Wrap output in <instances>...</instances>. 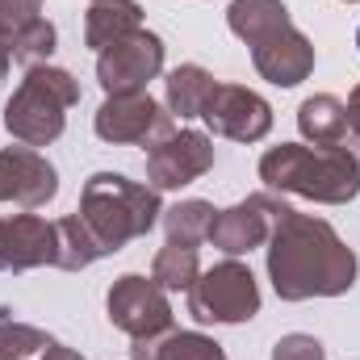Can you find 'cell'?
<instances>
[{"instance_id":"1","label":"cell","mask_w":360,"mask_h":360,"mask_svg":"<svg viewBox=\"0 0 360 360\" xmlns=\"http://www.w3.org/2000/svg\"><path fill=\"white\" fill-rule=\"evenodd\" d=\"M269 281L281 302H310V297H344L356 285L360 260L340 239L327 218L302 214L289 201L276 205L269 231Z\"/></svg>"},{"instance_id":"2","label":"cell","mask_w":360,"mask_h":360,"mask_svg":"<svg viewBox=\"0 0 360 360\" xmlns=\"http://www.w3.org/2000/svg\"><path fill=\"white\" fill-rule=\"evenodd\" d=\"M226 25L239 42H248L252 68L276 89H297L314 72V46L293 25L285 0H231Z\"/></svg>"},{"instance_id":"3","label":"cell","mask_w":360,"mask_h":360,"mask_svg":"<svg viewBox=\"0 0 360 360\" xmlns=\"http://www.w3.org/2000/svg\"><path fill=\"white\" fill-rule=\"evenodd\" d=\"M260 180L272 193L306 197L319 205H348L360 197V160L340 147H310V143H281L260 155Z\"/></svg>"},{"instance_id":"4","label":"cell","mask_w":360,"mask_h":360,"mask_svg":"<svg viewBox=\"0 0 360 360\" xmlns=\"http://www.w3.org/2000/svg\"><path fill=\"white\" fill-rule=\"evenodd\" d=\"M84 226L92 231V239L101 243L105 256L122 252L126 243L143 239L155 231L164 201L151 184L122 176V172H92L80 188V210Z\"/></svg>"},{"instance_id":"5","label":"cell","mask_w":360,"mask_h":360,"mask_svg":"<svg viewBox=\"0 0 360 360\" xmlns=\"http://www.w3.org/2000/svg\"><path fill=\"white\" fill-rule=\"evenodd\" d=\"M76 101H80V80L72 72L51 68V63L25 68L17 92L4 105V130L21 147H51L63 134L68 109Z\"/></svg>"},{"instance_id":"6","label":"cell","mask_w":360,"mask_h":360,"mask_svg":"<svg viewBox=\"0 0 360 360\" xmlns=\"http://www.w3.org/2000/svg\"><path fill=\"white\" fill-rule=\"evenodd\" d=\"M188 314L201 327H239L260 314V285L248 264L222 260L205 269L188 289Z\"/></svg>"},{"instance_id":"7","label":"cell","mask_w":360,"mask_h":360,"mask_svg":"<svg viewBox=\"0 0 360 360\" xmlns=\"http://www.w3.org/2000/svg\"><path fill=\"white\" fill-rule=\"evenodd\" d=\"M92 130L101 143H113V147H155L176 130V117L151 92H126V96L101 101Z\"/></svg>"},{"instance_id":"8","label":"cell","mask_w":360,"mask_h":360,"mask_svg":"<svg viewBox=\"0 0 360 360\" xmlns=\"http://www.w3.org/2000/svg\"><path fill=\"white\" fill-rule=\"evenodd\" d=\"M105 310H109V323L117 331H126L130 340H155V335L172 331V302L155 276H139V272L117 276L109 285Z\"/></svg>"},{"instance_id":"9","label":"cell","mask_w":360,"mask_h":360,"mask_svg":"<svg viewBox=\"0 0 360 360\" xmlns=\"http://www.w3.org/2000/svg\"><path fill=\"white\" fill-rule=\"evenodd\" d=\"M164 72V38L151 30H134L96 55V84L105 96L147 92V84Z\"/></svg>"},{"instance_id":"10","label":"cell","mask_w":360,"mask_h":360,"mask_svg":"<svg viewBox=\"0 0 360 360\" xmlns=\"http://www.w3.org/2000/svg\"><path fill=\"white\" fill-rule=\"evenodd\" d=\"M214 168V139L201 130H172L155 147H147V184L155 193H172Z\"/></svg>"},{"instance_id":"11","label":"cell","mask_w":360,"mask_h":360,"mask_svg":"<svg viewBox=\"0 0 360 360\" xmlns=\"http://www.w3.org/2000/svg\"><path fill=\"white\" fill-rule=\"evenodd\" d=\"M210 134L231 139V143H260L272 130V105L256 89L243 84H218L201 109Z\"/></svg>"},{"instance_id":"12","label":"cell","mask_w":360,"mask_h":360,"mask_svg":"<svg viewBox=\"0 0 360 360\" xmlns=\"http://www.w3.org/2000/svg\"><path fill=\"white\" fill-rule=\"evenodd\" d=\"M59 193V172L38 147H0V205L42 210Z\"/></svg>"},{"instance_id":"13","label":"cell","mask_w":360,"mask_h":360,"mask_svg":"<svg viewBox=\"0 0 360 360\" xmlns=\"http://www.w3.org/2000/svg\"><path fill=\"white\" fill-rule=\"evenodd\" d=\"M281 197L276 193H252L248 201H235L231 210H218L214 222H210V235L205 243H214L222 256H248L256 248L269 243V231H272V214H276Z\"/></svg>"},{"instance_id":"14","label":"cell","mask_w":360,"mask_h":360,"mask_svg":"<svg viewBox=\"0 0 360 360\" xmlns=\"http://www.w3.org/2000/svg\"><path fill=\"white\" fill-rule=\"evenodd\" d=\"M59 260V235L55 222L38 214H8L0 218V272H30V269H55Z\"/></svg>"},{"instance_id":"15","label":"cell","mask_w":360,"mask_h":360,"mask_svg":"<svg viewBox=\"0 0 360 360\" xmlns=\"http://www.w3.org/2000/svg\"><path fill=\"white\" fill-rule=\"evenodd\" d=\"M297 130L310 147H340L348 143V109L331 92H314L297 105Z\"/></svg>"},{"instance_id":"16","label":"cell","mask_w":360,"mask_h":360,"mask_svg":"<svg viewBox=\"0 0 360 360\" xmlns=\"http://www.w3.org/2000/svg\"><path fill=\"white\" fill-rule=\"evenodd\" d=\"M0 360H84L76 348L59 344L55 335H46L42 327H30L21 319H0Z\"/></svg>"},{"instance_id":"17","label":"cell","mask_w":360,"mask_h":360,"mask_svg":"<svg viewBox=\"0 0 360 360\" xmlns=\"http://www.w3.org/2000/svg\"><path fill=\"white\" fill-rule=\"evenodd\" d=\"M134 30H143V4L139 0H92L89 13H84V42L96 55Z\"/></svg>"},{"instance_id":"18","label":"cell","mask_w":360,"mask_h":360,"mask_svg":"<svg viewBox=\"0 0 360 360\" xmlns=\"http://www.w3.org/2000/svg\"><path fill=\"white\" fill-rule=\"evenodd\" d=\"M134 360H226V348L201 331H164L155 340H134Z\"/></svg>"},{"instance_id":"19","label":"cell","mask_w":360,"mask_h":360,"mask_svg":"<svg viewBox=\"0 0 360 360\" xmlns=\"http://www.w3.org/2000/svg\"><path fill=\"white\" fill-rule=\"evenodd\" d=\"M168 113L180 117V122H188V117H201V109H205V101H210V92L218 89V80L201 68V63H180L168 72Z\"/></svg>"},{"instance_id":"20","label":"cell","mask_w":360,"mask_h":360,"mask_svg":"<svg viewBox=\"0 0 360 360\" xmlns=\"http://www.w3.org/2000/svg\"><path fill=\"white\" fill-rule=\"evenodd\" d=\"M55 235H59V260H55V269H63V272H84L89 264L105 260L101 243L92 239V231L84 226V218H80V214H68V218H59V222H55Z\"/></svg>"},{"instance_id":"21","label":"cell","mask_w":360,"mask_h":360,"mask_svg":"<svg viewBox=\"0 0 360 360\" xmlns=\"http://www.w3.org/2000/svg\"><path fill=\"white\" fill-rule=\"evenodd\" d=\"M151 276L168 289V293H176V289H193V281L201 276V260H197V243H180V239H168L160 252H155V260H151Z\"/></svg>"},{"instance_id":"22","label":"cell","mask_w":360,"mask_h":360,"mask_svg":"<svg viewBox=\"0 0 360 360\" xmlns=\"http://www.w3.org/2000/svg\"><path fill=\"white\" fill-rule=\"evenodd\" d=\"M214 214H218V210H214L210 201L188 197V201H176L172 210H164V214H160V222H164L168 239H180V243H201V239L210 235Z\"/></svg>"},{"instance_id":"23","label":"cell","mask_w":360,"mask_h":360,"mask_svg":"<svg viewBox=\"0 0 360 360\" xmlns=\"http://www.w3.org/2000/svg\"><path fill=\"white\" fill-rule=\"evenodd\" d=\"M55 42H59L55 25H51L46 17H38V21L21 25V30L8 38V51H13V59H17V63H25V68H38V63H46V59L55 55Z\"/></svg>"},{"instance_id":"24","label":"cell","mask_w":360,"mask_h":360,"mask_svg":"<svg viewBox=\"0 0 360 360\" xmlns=\"http://www.w3.org/2000/svg\"><path fill=\"white\" fill-rule=\"evenodd\" d=\"M272 360H327V348L306 335V331H293V335H281L272 344Z\"/></svg>"},{"instance_id":"25","label":"cell","mask_w":360,"mask_h":360,"mask_svg":"<svg viewBox=\"0 0 360 360\" xmlns=\"http://www.w3.org/2000/svg\"><path fill=\"white\" fill-rule=\"evenodd\" d=\"M42 17V0H0V30L13 38L21 25Z\"/></svg>"},{"instance_id":"26","label":"cell","mask_w":360,"mask_h":360,"mask_svg":"<svg viewBox=\"0 0 360 360\" xmlns=\"http://www.w3.org/2000/svg\"><path fill=\"white\" fill-rule=\"evenodd\" d=\"M348 147L356 151V160H360V84L352 89V96H348Z\"/></svg>"},{"instance_id":"27","label":"cell","mask_w":360,"mask_h":360,"mask_svg":"<svg viewBox=\"0 0 360 360\" xmlns=\"http://www.w3.org/2000/svg\"><path fill=\"white\" fill-rule=\"evenodd\" d=\"M8 63H13V51H8V34L0 30V80L8 76Z\"/></svg>"},{"instance_id":"28","label":"cell","mask_w":360,"mask_h":360,"mask_svg":"<svg viewBox=\"0 0 360 360\" xmlns=\"http://www.w3.org/2000/svg\"><path fill=\"white\" fill-rule=\"evenodd\" d=\"M356 51H360V25H356Z\"/></svg>"},{"instance_id":"29","label":"cell","mask_w":360,"mask_h":360,"mask_svg":"<svg viewBox=\"0 0 360 360\" xmlns=\"http://www.w3.org/2000/svg\"><path fill=\"white\" fill-rule=\"evenodd\" d=\"M344 4H360V0H344Z\"/></svg>"}]
</instances>
